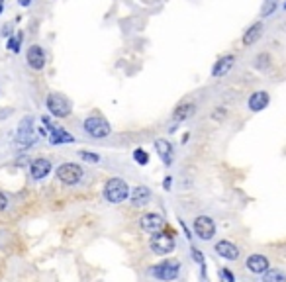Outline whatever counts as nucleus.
I'll list each match as a JSON object with an SVG mask.
<instances>
[{"mask_svg": "<svg viewBox=\"0 0 286 282\" xmlns=\"http://www.w3.org/2000/svg\"><path fill=\"white\" fill-rule=\"evenodd\" d=\"M261 37H263V22H255L245 30L243 37H241V45L243 47H253Z\"/></svg>", "mask_w": 286, "mask_h": 282, "instance_id": "nucleus-16", "label": "nucleus"}, {"mask_svg": "<svg viewBox=\"0 0 286 282\" xmlns=\"http://www.w3.org/2000/svg\"><path fill=\"white\" fill-rule=\"evenodd\" d=\"M139 225H141V229L145 231V233H159L161 229H163V218L159 216V214H155V212H147V214H143L141 218H139Z\"/></svg>", "mask_w": 286, "mask_h": 282, "instance_id": "nucleus-9", "label": "nucleus"}, {"mask_svg": "<svg viewBox=\"0 0 286 282\" xmlns=\"http://www.w3.org/2000/svg\"><path fill=\"white\" fill-rule=\"evenodd\" d=\"M190 255H192V259H194L196 263L200 265V268H202V276H206V261H204V255H202V251L198 249V247H190Z\"/></svg>", "mask_w": 286, "mask_h": 282, "instance_id": "nucleus-23", "label": "nucleus"}, {"mask_svg": "<svg viewBox=\"0 0 286 282\" xmlns=\"http://www.w3.org/2000/svg\"><path fill=\"white\" fill-rule=\"evenodd\" d=\"M6 208H8V198L4 192H0V212H4Z\"/></svg>", "mask_w": 286, "mask_h": 282, "instance_id": "nucleus-29", "label": "nucleus"}, {"mask_svg": "<svg viewBox=\"0 0 286 282\" xmlns=\"http://www.w3.org/2000/svg\"><path fill=\"white\" fill-rule=\"evenodd\" d=\"M171 182H173V178L167 177L165 178V190H171Z\"/></svg>", "mask_w": 286, "mask_h": 282, "instance_id": "nucleus-30", "label": "nucleus"}, {"mask_svg": "<svg viewBox=\"0 0 286 282\" xmlns=\"http://www.w3.org/2000/svg\"><path fill=\"white\" fill-rule=\"evenodd\" d=\"M33 119L28 116V118H24L20 122V126H18V132H16V139H14V145L16 149H20V151H26V149H30L33 143H35V134H33Z\"/></svg>", "mask_w": 286, "mask_h": 282, "instance_id": "nucleus-4", "label": "nucleus"}, {"mask_svg": "<svg viewBox=\"0 0 286 282\" xmlns=\"http://www.w3.org/2000/svg\"><path fill=\"white\" fill-rule=\"evenodd\" d=\"M271 104V94L267 92V90H257L253 92L251 96H249V100H247V106H249V110L251 112H263L267 106Z\"/></svg>", "mask_w": 286, "mask_h": 282, "instance_id": "nucleus-12", "label": "nucleus"}, {"mask_svg": "<svg viewBox=\"0 0 286 282\" xmlns=\"http://www.w3.org/2000/svg\"><path fill=\"white\" fill-rule=\"evenodd\" d=\"M196 112V106L192 104V102H186V104H181L177 110H175V114H173V119L175 122H184V119H188L192 114Z\"/></svg>", "mask_w": 286, "mask_h": 282, "instance_id": "nucleus-19", "label": "nucleus"}, {"mask_svg": "<svg viewBox=\"0 0 286 282\" xmlns=\"http://www.w3.org/2000/svg\"><path fill=\"white\" fill-rule=\"evenodd\" d=\"M18 4L26 8V6H30V4H31V0H18Z\"/></svg>", "mask_w": 286, "mask_h": 282, "instance_id": "nucleus-31", "label": "nucleus"}, {"mask_svg": "<svg viewBox=\"0 0 286 282\" xmlns=\"http://www.w3.org/2000/svg\"><path fill=\"white\" fill-rule=\"evenodd\" d=\"M51 173V161L46 157H37L30 165V175L33 180H44Z\"/></svg>", "mask_w": 286, "mask_h": 282, "instance_id": "nucleus-13", "label": "nucleus"}, {"mask_svg": "<svg viewBox=\"0 0 286 282\" xmlns=\"http://www.w3.org/2000/svg\"><path fill=\"white\" fill-rule=\"evenodd\" d=\"M271 65H272V57H271V53H267V51L257 53L255 59H253V67H255L257 71H267Z\"/></svg>", "mask_w": 286, "mask_h": 282, "instance_id": "nucleus-20", "label": "nucleus"}, {"mask_svg": "<svg viewBox=\"0 0 286 282\" xmlns=\"http://www.w3.org/2000/svg\"><path fill=\"white\" fill-rule=\"evenodd\" d=\"M2 8H4V4H2V0H0V12H2Z\"/></svg>", "mask_w": 286, "mask_h": 282, "instance_id": "nucleus-32", "label": "nucleus"}, {"mask_svg": "<svg viewBox=\"0 0 286 282\" xmlns=\"http://www.w3.org/2000/svg\"><path fill=\"white\" fill-rule=\"evenodd\" d=\"M245 267H247L249 272H253V274H263V272H267V270L271 268V263H269V259H267L265 255H261V253H253V255H249V257H247Z\"/></svg>", "mask_w": 286, "mask_h": 282, "instance_id": "nucleus-10", "label": "nucleus"}, {"mask_svg": "<svg viewBox=\"0 0 286 282\" xmlns=\"http://www.w3.org/2000/svg\"><path fill=\"white\" fill-rule=\"evenodd\" d=\"M214 251L218 253L222 259H226V261H235V259H239V249H237V245H233V243L227 241V239L218 241L216 247H214Z\"/></svg>", "mask_w": 286, "mask_h": 282, "instance_id": "nucleus-15", "label": "nucleus"}, {"mask_svg": "<svg viewBox=\"0 0 286 282\" xmlns=\"http://www.w3.org/2000/svg\"><path fill=\"white\" fill-rule=\"evenodd\" d=\"M276 8H278V0H265L261 6V18H269L276 12Z\"/></svg>", "mask_w": 286, "mask_h": 282, "instance_id": "nucleus-22", "label": "nucleus"}, {"mask_svg": "<svg viewBox=\"0 0 286 282\" xmlns=\"http://www.w3.org/2000/svg\"><path fill=\"white\" fill-rule=\"evenodd\" d=\"M55 175L59 178L63 184H67V186H75L80 182V178L85 175V171H83V167L76 163H63L61 167H57V171H55Z\"/></svg>", "mask_w": 286, "mask_h": 282, "instance_id": "nucleus-5", "label": "nucleus"}, {"mask_svg": "<svg viewBox=\"0 0 286 282\" xmlns=\"http://www.w3.org/2000/svg\"><path fill=\"white\" fill-rule=\"evenodd\" d=\"M192 229H194L196 237L202 241H210L216 235V222L210 216H198L192 222Z\"/></svg>", "mask_w": 286, "mask_h": 282, "instance_id": "nucleus-7", "label": "nucleus"}, {"mask_svg": "<svg viewBox=\"0 0 286 282\" xmlns=\"http://www.w3.org/2000/svg\"><path fill=\"white\" fill-rule=\"evenodd\" d=\"M151 200V190L147 186H136L132 194H130V202H132V206H136V208H143V206H147Z\"/></svg>", "mask_w": 286, "mask_h": 282, "instance_id": "nucleus-17", "label": "nucleus"}, {"mask_svg": "<svg viewBox=\"0 0 286 282\" xmlns=\"http://www.w3.org/2000/svg\"><path fill=\"white\" fill-rule=\"evenodd\" d=\"M46 106H47V110H49V114H51L53 118H69V116H71V112H73V104H71V100H69L67 96L59 94V92H51V94L47 96Z\"/></svg>", "mask_w": 286, "mask_h": 282, "instance_id": "nucleus-2", "label": "nucleus"}, {"mask_svg": "<svg viewBox=\"0 0 286 282\" xmlns=\"http://www.w3.org/2000/svg\"><path fill=\"white\" fill-rule=\"evenodd\" d=\"M233 65H235V55H224V57H220V59L214 63V67H212V76L214 78H222V76H226L231 69H233Z\"/></svg>", "mask_w": 286, "mask_h": 282, "instance_id": "nucleus-14", "label": "nucleus"}, {"mask_svg": "<svg viewBox=\"0 0 286 282\" xmlns=\"http://www.w3.org/2000/svg\"><path fill=\"white\" fill-rule=\"evenodd\" d=\"M149 247L151 251L155 253V255H169V253L175 251V239L173 235H169V233H153V237L149 241Z\"/></svg>", "mask_w": 286, "mask_h": 282, "instance_id": "nucleus-8", "label": "nucleus"}, {"mask_svg": "<svg viewBox=\"0 0 286 282\" xmlns=\"http://www.w3.org/2000/svg\"><path fill=\"white\" fill-rule=\"evenodd\" d=\"M22 39H24V33L18 31L16 37H10V39H8V49L14 51V53H18V51H20V45H22Z\"/></svg>", "mask_w": 286, "mask_h": 282, "instance_id": "nucleus-26", "label": "nucleus"}, {"mask_svg": "<svg viewBox=\"0 0 286 282\" xmlns=\"http://www.w3.org/2000/svg\"><path fill=\"white\" fill-rule=\"evenodd\" d=\"M83 130L91 137H96V139H102V137H108L112 134V128L108 124V119L98 116V114H92L89 118L83 122Z\"/></svg>", "mask_w": 286, "mask_h": 282, "instance_id": "nucleus-3", "label": "nucleus"}, {"mask_svg": "<svg viewBox=\"0 0 286 282\" xmlns=\"http://www.w3.org/2000/svg\"><path fill=\"white\" fill-rule=\"evenodd\" d=\"M26 61L33 71H42L46 67V51L42 45H30L28 53H26Z\"/></svg>", "mask_w": 286, "mask_h": 282, "instance_id": "nucleus-11", "label": "nucleus"}, {"mask_svg": "<svg viewBox=\"0 0 286 282\" xmlns=\"http://www.w3.org/2000/svg\"><path fill=\"white\" fill-rule=\"evenodd\" d=\"M134 161H136L137 165H141V167H145V165L149 163V153L141 147L136 149V151H134Z\"/></svg>", "mask_w": 286, "mask_h": 282, "instance_id": "nucleus-25", "label": "nucleus"}, {"mask_svg": "<svg viewBox=\"0 0 286 282\" xmlns=\"http://www.w3.org/2000/svg\"><path fill=\"white\" fill-rule=\"evenodd\" d=\"M155 151H157V155L161 157V161L169 167V165L173 163V145H171V141L169 139H163V137H159V139H155Z\"/></svg>", "mask_w": 286, "mask_h": 282, "instance_id": "nucleus-18", "label": "nucleus"}, {"mask_svg": "<svg viewBox=\"0 0 286 282\" xmlns=\"http://www.w3.org/2000/svg\"><path fill=\"white\" fill-rule=\"evenodd\" d=\"M284 10H286V2H284Z\"/></svg>", "mask_w": 286, "mask_h": 282, "instance_id": "nucleus-33", "label": "nucleus"}, {"mask_svg": "<svg viewBox=\"0 0 286 282\" xmlns=\"http://www.w3.org/2000/svg\"><path fill=\"white\" fill-rule=\"evenodd\" d=\"M104 198L110 204H121L124 200L130 198V186L124 178H110L104 184Z\"/></svg>", "mask_w": 286, "mask_h": 282, "instance_id": "nucleus-1", "label": "nucleus"}, {"mask_svg": "<svg viewBox=\"0 0 286 282\" xmlns=\"http://www.w3.org/2000/svg\"><path fill=\"white\" fill-rule=\"evenodd\" d=\"M227 118V110L226 108H216V112L212 114V119H216V122H222V119Z\"/></svg>", "mask_w": 286, "mask_h": 282, "instance_id": "nucleus-28", "label": "nucleus"}, {"mask_svg": "<svg viewBox=\"0 0 286 282\" xmlns=\"http://www.w3.org/2000/svg\"><path fill=\"white\" fill-rule=\"evenodd\" d=\"M263 282H286V274L278 268H269L263 272Z\"/></svg>", "mask_w": 286, "mask_h": 282, "instance_id": "nucleus-21", "label": "nucleus"}, {"mask_svg": "<svg viewBox=\"0 0 286 282\" xmlns=\"http://www.w3.org/2000/svg\"><path fill=\"white\" fill-rule=\"evenodd\" d=\"M220 278H222V282H235V276H233V272H231L229 268H226V267L220 268Z\"/></svg>", "mask_w": 286, "mask_h": 282, "instance_id": "nucleus-27", "label": "nucleus"}, {"mask_svg": "<svg viewBox=\"0 0 286 282\" xmlns=\"http://www.w3.org/2000/svg\"><path fill=\"white\" fill-rule=\"evenodd\" d=\"M181 263L179 261H163V263H159V265H155V267L151 268V274L157 278V280H163V282H171L175 280L179 274H181Z\"/></svg>", "mask_w": 286, "mask_h": 282, "instance_id": "nucleus-6", "label": "nucleus"}, {"mask_svg": "<svg viewBox=\"0 0 286 282\" xmlns=\"http://www.w3.org/2000/svg\"><path fill=\"white\" fill-rule=\"evenodd\" d=\"M78 157L83 159V161H87V163H92V165H98L100 163V155L98 153H92V151H78Z\"/></svg>", "mask_w": 286, "mask_h": 282, "instance_id": "nucleus-24", "label": "nucleus"}]
</instances>
